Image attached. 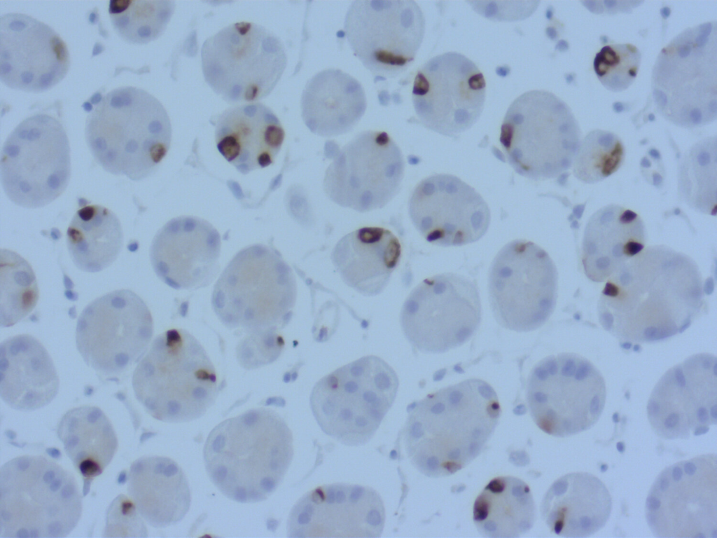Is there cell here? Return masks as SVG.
I'll return each mask as SVG.
<instances>
[{
    "instance_id": "obj_1",
    "label": "cell",
    "mask_w": 717,
    "mask_h": 538,
    "mask_svg": "<svg viewBox=\"0 0 717 538\" xmlns=\"http://www.w3.org/2000/svg\"><path fill=\"white\" fill-rule=\"evenodd\" d=\"M704 296L702 277L692 258L667 246H649L608 279L598 319L624 343L662 342L690 327Z\"/></svg>"
},
{
    "instance_id": "obj_2",
    "label": "cell",
    "mask_w": 717,
    "mask_h": 538,
    "mask_svg": "<svg viewBox=\"0 0 717 538\" xmlns=\"http://www.w3.org/2000/svg\"><path fill=\"white\" fill-rule=\"evenodd\" d=\"M493 387L469 378L413 404L403 427L410 462L428 477L452 475L485 449L501 416Z\"/></svg>"
},
{
    "instance_id": "obj_3",
    "label": "cell",
    "mask_w": 717,
    "mask_h": 538,
    "mask_svg": "<svg viewBox=\"0 0 717 538\" xmlns=\"http://www.w3.org/2000/svg\"><path fill=\"white\" fill-rule=\"evenodd\" d=\"M207 475L239 503L267 499L282 483L293 457L292 432L275 411L258 408L219 423L203 450Z\"/></svg>"
},
{
    "instance_id": "obj_4",
    "label": "cell",
    "mask_w": 717,
    "mask_h": 538,
    "mask_svg": "<svg viewBox=\"0 0 717 538\" xmlns=\"http://www.w3.org/2000/svg\"><path fill=\"white\" fill-rule=\"evenodd\" d=\"M85 139L106 172L133 181L152 174L171 143L169 116L158 99L144 90L125 86L104 95L88 114Z\"/></svg>"
},
{
    "instance_id": "obj_5",
    "label": "cell",
    "mask_w": 717,
    "mask_h": 538,
    "mask_svg": "<svg viewBox=\"0 0 717 538\" xmlns=\"http://www.w3.org/2000/svg\"><path fill=\"white\" fill-rule=\"evenodd\" d=\"M135 396L153 418L181 423L197 420L218 393L215 367L190 333L172 329L158 336L132 376Z\"/></svg>"
},
{
    "instance_id": "obj_6",
    "label": "cell",
    "mask_w": 717,
    "mask_h": 538,
    "mask_svg": "<svg viewBox=\"0 0 717 538\" xmlns=\"http://www.w3.org/2000/svg\"><path fill=\"white\" fill-rule=\"evenodd\" d=\"M83 502L74 475L42 455H26L0 471V537L61 538L77 525Z\"/></svg>"
},
{
    "instance_id": "obj_7",
    "label": "cell",
    "mask_w": 717,
    "mask_h": 538,
    "mask_svg": "<svg viewBox=\"0 0 717 538\" xmlns=\"http://www.w3.org/2000/svg\"><path fill=\"white\" fill-rule=\"evenodd\" d=\"M296 297L291 267L277 251L258 244L231 260L215 284L211 303L227 328L260 334L287 324Z\"/></svg>"
},
{
    "instance_id": "obj_8",
    "label": "cell",
    "mask_w": 717,
    "mask_h": 538,
    "mask_svg": "<svg viewBox=\"0 0 717 538\" xmlns=\"http://www.w3.org/2000/svg\"><path fill=\"white\" fill-rule=\"evenodd\" d=\"M651 92L659 114L678 127L694 129L716 120V21L684 29L660 50L652 70Z\"/></svg>"
},
{
    "instance_id": "obj_9",
    "label": "cell",
    "mask_w": 717,
    "mask_h": 538,
    "mask_svg": "<svg viewBox=\"0 0 717 538\" xmlns=\"http://www.w3.org/2000/svg\"><path fill=\"white\" fill-rule=\"evenodd\" d=\"M398 385L389 364L365 356L321 378L311 392V410L326 434L346 446H363L391 408Z\"/></svg>"
},
{
    "instance_id": "obj_10",
    "label": "cell",
    "mask_w": 717,
    "mask_h": 538,
    "mask_svg": "<svg viewBox=\"0 0 717 538\" xmlns=\"http://www.w3.org/2000/svg\"><path fill=\"white\" fill-rule=\"evenodd\" d=\"M500 143L519 174L553 179L573 165L580 130L570 107L545 90H531L510 104L501 127Z\"/></svg>"
},
{
    "instance_id": "obj_11",
    "label": "cell",
    "mask_w": 717,
    "mask_h": 538,
    "mask_svg": "<svg viewBox=\"0 0 717 538\" xmlns=\"http://www.w3.org/2000/svg\"><path fill=\"white\" fill-rule=\"evenodd\" d=\"M206 83L229 103L253 102L270 94L287 63L280 39L248 22L231 24L209 37L201 50Z\"/></svg>"
},
{
    "instance_id": "obj_12",
    "label": "cell",
    "mask_w": 717,
    "mask_h": 538,
    "mask_svg": "<svg viewBox=\"0 0 717 538\" xmlns=\"http://www.w3.org/2000/svg\"><path fill=\"white\" fill-rule=\"evenodd\" d=\"M0 167L3 189L13 203L28 209L51 203L65 191L71 176L63 125L43 113L24 119L3 145Z\"/></svg>"
},
{
    "instance_id": "obj_13",
    "label": "cell",
    "mask_w": 717,
    "mask_h": 538,
    "mask_svg": "<svg viewBox=\"0 0 717 538\" xmlns=\"http://www.w3.org/2000/svg\"><path fill=\"white\" fill-rule=\"evenodd\" d=\"M606 399L602 374L591 361L575 353L545 357L528 378L531 417L550 436L567 437L590 429L600 418Z\"/></svg>"
},
{
    "instance_id": "obj_14",
    "label": "cell",
    "mask_w": 717,
    "mask_h": 538,
    "mask_svg": "<svg viewBox=\"0 0 717 538\" xmlns=\"http://www.w3.org/2000/svg\"><path fill=\"white\" fill-rule=\"evenodd\" d=\"M558 274L548 254L535 243L516 240L495 256L488 291L499 324L517 332L534 331L552 314L557 298Z\"/></svg>"
},
{
    "instance_id": "obj_15",
    "label": "cell",
    "mask_w": 717,
    "mask_h": 538,
    "mask_svg": "<svg viewBox=\"0 0 717 538\" xmlns=\"http://www.w3.org/2000/svg\"><path fill=\"white\" fill-rule=\"evenodd\" d=\"M645 516L656 537L716 538V455H699L664 468L649 490Z\"/></svg>"
},
{
    "instance_id": "obj_16",
    "label": "cell",
    "mask_w": 717,
    "mask_h": 538,
    "mask_svg": "<svg viewBox=\"0 0 717 538\" xmlns=\"http://www.w3.org/2000/svg\"><path fill=\"white\" fill-rule=\"evenodd\" d=\"M481 303L477 284L454 273L424 280L410 293L400 322L411 345L424 353H444L458 347L478 330Z\"/></svg>"
},
{
    "instance_id": "obj_17",
    "label": "cell",
    "mask_w": 717,
    "mask_h": 538,
    "mask_svg": "<svg viewBox=\"0 0 717 538\" xmlns=\"http://www.w3.org/2000/svg\"><path fill=\"white\" fill-rule=\"evenodd\" d=\"M153 331V318L144 301L130 290H116L83 310L76 343L88 366L100 374L117 375L139 360Z\"/></svg>"
},
{
    "instance_id": "obj_18",
    "label": "cell",
    "mask_w": 717,
    "mask_h": 538,
    "mask_svg": "<svg viewBox=\"0 0 717 538\" xmlns=\"http://www.w3.org/2000/svg\"><path fill=\"white\" fill-rule=\"evenodd\" d=\"M344 29L356 57L374 76H397L414 61L423 41L425 19L412 0H357Z\"/></svg>"
},
{
    "instance_id": "obj_19",
    "label": "cell",
    "mask_w": 717,
    "mask_h": 538,
    "mask_svg": "<svg viewBox=\"0 0 717 538\" xmlns=\"http://www.w3.org/2000/svg\"><path fill=\"white\" fill-rule=\"evenodd\" d=\"M404 171L403 153L387 132L363 131L335 153L323 188L337 205L368 212L384 207L397 195Z\"/></svg>"
},
{
    "instance_id": "obj_20",
    "label": "cell",
    "mask_w": 717,
    "mask_h": 538,
    "mask_svg": "<svg viewBox=\"0 0 717 538\" xmlns=\"http://www.w3.org/2000/svg\"><path fill=\"white\" fill-rule=\"evenodd\" d=\"M483 74L465 55L447 52L427 61L417 71L412 99L425 127L455 137L471 128L485 104Z\"/></svg>"
},
{
    "instance_id": "obj_21",
    "label": "cell",
    "mask_w": 717,
    "mask_h": 538,
    "mask_svg": "<svg viewBox=\"0 0 717 538\" xmlns=\"http://www.w3.org/2000/svg\"><path fill=\"white\" fill-rule=\"evenodd\" d=\"M653 432L664 439H688L717 423V361L697 353L666 371L646 406Z\"/></svg>"
},
{
    "instance_id": "obj_22",
    "label": "cell",
    "mask_w": 717,
    "mask_h": 538,
    "mask_svg": "<svg viewBox=\"0 0 717 538\" xmlns=\"http://www.w3.org/2000/svg\"><path fill=\"white\" fill-rule=\"evenodd\" d=\"M385 520L384 502L375 489L333 483L316 487L297 501L287 533L294 538H376Z\"/></svg>"
},
{
    "instance_id": "obj_23",
    "label": "cell",
    "mask_w": 717,
    "mask_h": 538,
    "mask_svg": "<svg viewBox=\"0 0 717 538\" xmlns=\"http://www.w3.org/2000/svg\"><path fill=\"white\" fill-rule=\"evenodd\" d=\"M408 209L421 235L443 247L478 240L490 222V211L482 197L452 174H434L422 180L412 192Z\"/></svg>"
},
{
    "instance_id": "obj_24",
    "label": "cell",
    "mask_w": 717,
    "mask_h": 538,
    "mask_svg": "<svg viewBox=\"0 0 717 538\" xmlns=\"http://www.w3.org/2000/svg\"><path fill=\"white\" fill-rule=\"evenodd\" d=\"M70 67L66 43L49 25L29 15L0 18V79L7 87L43 92L62 81Z\"/></svg>"
},
{
    "instance_id": "obj_25",
    "label": "cell",
    "mask_w": 717,
    "mask_h": 538,
    "mask_svg": "<svg viewBox=\"0 0 717 538\" xmlns=\"http://www.w3.org/2000/svg\"><path fill=\"white\" fill-rule=\"evenodd\" d=\"M221 238L208 221L180 216L168 221L155 235L150 258L157 276L175 289L207 286L218 270Z\"/></svg>"
},
{
    "instance_id": "obj_26",
    "label": "cell",
    "mask_w": 717,
    "mask_h": 538,
    "mask_svg": "<svg viewBox=\"0 0 717 538\" xmlns=\"http://www.w3.org/2000/svg\"><path fill=\"white\" fill-rule=\"evenodd\" d=\"M284 137L277 116L259 102L231 107L216 122L218 151L244 174L272 164Z\"/></svg>"
},
{
    "instance_id": "obj_27",
    "label": "cell",
    "mask_w": 717,
    "mask_h": 538,
    "mask_svg": "<svg viewBox=\"0 0 717 538\" xmlns=\"http://www.w3.org/2000/svg\"><path fill=\"white\" fill-rule=\"evenodd\" d=\"M612 499L605 484L587 472L561 476L546 491L542 518L554 534L566 538L587 537L608 522Z\"/></svg>"
},
{
    "instance_id": "obj_28",
    "label": "cell",
    "mask_w": 717,
    "mask_h": 538,
    "mask_svg": "<svg viewBox=\"0 0 717 538\" xmlns=\"http://www.w3.org/2000/svg\"><path fill=\"white\" fill-rule=\"evenodd\" d=\"M60 380L48 351L36 338L20 334L0 346V394L11 408L32 411L57 396Z\"/></svg>"
},
{
    "instance_id": "obj_29",
    "label": "cell",
    "mask_w": 717,
    "mask_h": 538,
    "mask_svg": "<svg viewBox=\"0 0 717 538\" xmlns=\"http://www.w3.org/2000/svg\"><path fill=\"white\" fill-rule=\"evenodd\" d=\"M646 232L641 218L617 205L605 206L587 221L582 243V264L590 280L608 279L645 247Z\"/></svg>"
},
{
    "instance_id": "obj_30",
    "label": "cell",
    "mask_w": 717,
    "mask_h": 538,
    "mask_svg": "<svg viewBox=\"0 0 717 538\" xmlns=\"http://www.w3.org/2000/svg\"><path fill=\"white\" fill-rule=\"evenodd\" d=\"M127 492L139 516L154 527H166L181 521L191 502L187 478L173 460L143 456L131 464Z\"/></svg>"
},
{
    "instance_id": "obj_31",
    "label": "cell",
    "mask_w": 717,
    "mask_h": 538,
    "mask_svg": "<svg viewBox=\"0 0 717 538\" xmlns=\"http://www.w3.org/2000/svg\"><path fill=\"white\" fill-rule=\"evenodd\" d=\"M401 245L389 230L363 227L342 237L331 254L343 282L366 296L381 293L398 266Z\"/></svg>"
},
{
    "instance_id": "obj_32",
    "label": "cell",
    "mask_w": 717,
    "mask_h": 538,
    "mask_svg": "<svg viewBox=\"0 0 717 538\" xmlns=\"http://www.w3.org/2000/svg\"><path fill=\"white\" fill-rule=\"evenodd\" d=\"M301 116L314 134L330 137L350 132L367 107L361 84L337 69L318 72L307 83L302 93Z\"/></svg>"
},
{
    "instance_id": "obj_33",
    "label": "cell",
    "mask_w": 717,
    "mask_h": 538,
    "mask_svg": "<svg viewBox=\"0 0 717 538\" xmlns=\"http://www.w3.org/2000/svg\"><path fill=\"white\" fill-rule=\"evenodd\" d=\"M57 435L85 482H91L104 471L118 449L117 435L111 421L93 406L69 410L57 425Z\"/></svg>"
},
{
    "instance_id": "obj_34",
    "label": "cell",
    "mask_w": 717,
    "mask_h": 538,
    "mask_svg": "<svg viewBox=\"0 0 717 538\" xmlns=\"http://www.w3.org/2000/svg\"><path fill=\"white\" fill-rule=\"evenodd\" d=\"M536 508L529 485L510 476L491 480L475 500L473 523L489 538H516L534 526Z\"/></svg>"
},
{
    "instance_id": "obj_35",
    "label": "cell",
    "mask_w": 717,
    "mask_h": 538,
    "mask_svg": "<svg viewBox=\"0 0 717 538\" xmlns=\"http://www.w3.org/2000/svg\"><path fill=\"white\" fill-rule=\"evenodd\" d=\"M67 244L77 268L97 273L111 265L123 244L120 221L110 209L97 205L77 210L67 228Z\"/></svg>"
},
{
    "instance_id": "obj_36",
    "label": "cell",
    "mask_w": 717,
    "mask_h": 538,
    "mask_svg": "<svg viewBox=\"0 0 717 538\" xmlns=\"http://www.w3.org/2000/svg\"><path fill=\"white\" fill-rule=\"evenodd\" d=\"M716 137H708L692 145L678 167L679 198L693 210L716 215L717 209Z\"/></svg>"
},
{
    "instance_id": "obj_37",
    "label": "cell",
    "mask_w": 717,
    "mask_h": 538,
    "mask_svg": "<svg viewBox=\"0 0 717 538\" xmlns=\"http://www.w3.org/2000/svg\"><path fill=\"white\" fill-rule=\"evenodd\" d=\"M175 8L173 1H111L109 14L111 24L124 41L146 44L160 37Z\"/></svg>"
},
{
    "instance_id": "obj_38",
    "label": "cell",
    "mask_w": 717,
    "mask_h": 538,
    "mask_svg": "<svg viewBox=\"0 0 717 538\" xmlns=\"http://www.w3.org/2000/svg\"><path fill=\"white\" fill-rule=\"evenodd\" d=\"M1 327L18 323L29 314L39 299L36 279L29 263L8 249L1 250Z\"/></svg>"
},
{
    "instance_id": "obj_39",
    "label": "cell",
    "mask_w": 717,
    "mask_h": 538,
    "mask_svg": "<svg viewBox=\"0 0 717 538\" xmlns=\"http://www.w3.org/2000/svg\"><path fill=\"white\" fill-rule=\"evenodd\" d=\"M625 156V146L617 134L594 130L580 143L573 163L574 175L586 184L599 182L618 170Z\"/></svg>"
},
{
    "instance_id": "obj_40",
    "label": "cell",
    "mask_w": 717,
    "mask_h": 538,
    "mask_svg": "<svg viewBox=\"0 0 717 538\" xmlns=\"http://www.w3.org/2000/svg\"><path fill=\"white\" fill-rule=\"evenodd\" d=\"M641 59V53L634 45L609 44L596 54L593 69L599 81L607 90L621 92L634 82Z\"/></svg>"
}]
</instances>
